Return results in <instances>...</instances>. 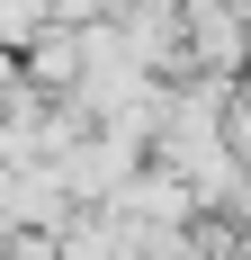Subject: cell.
Here are the masks:
<instances>
[{"label": "cell", "instance_id": "obj_1", "mask_svg": "<svg viewBox=\"0 0 251 260\" xmlns=\"http://www.w3.org/2000/svg\"><path fill=\"white\" fill-rule=\"evenodd\" d=\"M63 9H99V0H63Z\"/></svg>", "mask_w": 251, "mask_h": 260}]
</instances>
